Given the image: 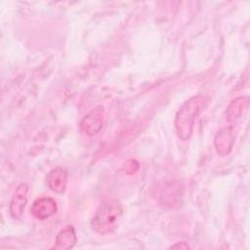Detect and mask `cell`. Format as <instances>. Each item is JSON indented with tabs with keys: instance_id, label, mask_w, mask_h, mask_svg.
<instances>
[{
	"instance_id": "9c48e42d",
	"label": "cell",
	"mask_w": 250,
	"mask_h": 250,
	"mask_svg": "<svg viewBox=\"0 0 250 250\" xmlns=\"http://www.w3.org/2000/svg\"><path fill=\"white\" fill-rule=\"evenodd\" d=\"M249 99L248 97H238L231 101L229 105L226 110L227 119L229 122H232L237 120L248 108Z\"/></svg>"
},
{
	"instance_id": "5b68a950",
	"label": "cell",
	"mask_w": 250,
	"mask_h": 250,
	"mask_svg": "<svg viewBox=\"0 0 250 250\" xmlns=\"http://www.w3.org/2000/svg\"><path fill=\"white\" fill-rule=\"evenodd\" d=\"M27 191H28V186L24 183H21L17 187L16 191L9 205V212L12 218L17 220L21 218L23 210L27 203V196H26Z\"/></svg>"
},
{
	"instance_id": "30bf717a",
	"label": "cell",
	"mask_w": 250,
	"mask_h": 250,
	"mask_svg": "<svg viewBox=\"0 0 250 250\" xmlns=\"http://www.w3.org/2000/svg\"><path fill=\"white\" fill-rule=\"evenodd\" d=\"M170 248H171V249H177V248H180V249H188L189 246L188 245L187 242L181 241V242H177L176 244L172 245Z\"/></svg>"
},
{
	"instance_id": "8992f818",
	"label": "cell",
	"mask_w": 250,
	"mask_h": 250,
	"mask_svg": "<svg viewBox=\"0 0 250 250\" xmlns=\"http://www.w3.org/2000/svg\"><path fill=\"white\" fill-rule=\"evenodd\" d=\"M234 132L232 127L222 128L215 136L214 146L219 155L224 156L229 154L234 145Z\"/></svg>"
},
{
	"instance_id": "3957f363",
	"label": "cell",
	"mask_w": 250,
	"mask_h": 250,
	"mask_svg": "<svg viewBox=\"0 0 250 250\" xmlns=\"http://www.w3.org/2000/svg\"><path fill=\"white\" fill-rule=\"evenodd\" d=\"M105 111L102 105H98L88 112L80 123V130L87 136H94L104 127Z\"/></svg>"
},
{
	"instance_id": "7a4b0ae2",
	"label": "cell",
	"mask_w": 250,
	"mask_h": 250,
	"mask_svg": "<svg viewBox=\"0 0 250 250\" xmlns=\"http://www.w3.org/2000/svg\"><path fill=\"white\" fill-rule=\"evenodd\" d=\"M122 214L123 208L121 203L116 199H107L97 209L91 221V227L99 234L111 233L117 229Z\"/></svg>"
},
{
	"instance_id": "6da1fadb",
	"label": "cell",
	"mask_w": 250,
	"mask_h": 250,
	"mask_svg": "<svg viewBox=\"0 0 250 250\" xmlns=\"http://www.w3.org/2000/svg\"><path fill=\"white\" fill-rule=\"evenodd\" d=\"M208 100L202 95H197L188 99L178 110L175 117V128L178 137L182 141L190 138L196 117L205 108Z\"/></svg>"
},
{
	"instance_id": "277c9868",
	"label": "cell",
	"mask_w": 250,
	"mask_h": 250,
	"mask_svg": "<svg viewBox=\"0 0 250 250\" xmlns=\"http://www.w3.org/2000/svg\"><path fill=\"white\" fill-rule=\"evenodd\" d=\"M57 211L58 205L56 200L49 196H43L35 199L30 208V213L38 220H46L56 214Z\"/></svg>"
},
{
	"instance_id": "ba28073f",
	"label": "cell",
	"mask_w": 250,
	"mask_h": 250,
	"mask_svg": "<svg viewBox=\"0 0 250 250\" xmlns=\"http://www.w3.org/2000/svg\"><path fill=\"white\" fill-rule=\"evenodd\" d=\"M77 242V236L73 226L68 225L63 228L56 236L55 245L53 249L58 250H67L75 246Z\"/></svg>"
},
{
	"instance_id": "52a82bcc",
	"label": "cell",
	"mask_w": 250,
	"mask_h": 250,
	"mask_svg": "<svg viewBox=\"0 0 250 250\" xmlns=\"http://www.w3.org/2000/svg\"><path fill=\"white\" fill-rule=\"evenodd\" d=\"M47 185L49 188L59 194L64 192L67 185V172L64 168L57 167L52 169L47 175Z\"/></svg>"
}]
</instances>
